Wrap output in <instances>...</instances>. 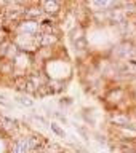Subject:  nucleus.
Returning a JSON list of instances; mask_svg holds the SVG:
<instances>
[{
    "label": "nucleus",
    "mask_w": 136,
    "mask_h": 153,
    "mask_svg": "<svg viewBox=\"0 0 136 153\" xmlns=\"http://www.w3.org/2000/svg\"><path fill=\"white\" fill-rule=\"evenodd\" d=\"M50 128H51V131L55 132L56 136H59V137H66V132L62 131V129H61V126H59L58 123H51V124H50Z\"/></svg>",
    "instance_id": "20e7f679"
},
{
    "label": "nucleus",
    "mask_w": 136,
    "mask_h": 153,
    "mask_svg": "<svg viewBox=\"0 0 136 153\" xmlns=\"http://www.w3.org/2000/svg\"><path fill=\"white\" fill-rule=\"evenodd\" d=\"M53 115H55V117H56L58 120H59V121H61L62 124H67V118H66V117H62V113H59V112H55Z\"/></svg>",
    "instance_id": "39448f33"
},
{
    "label": "nucleus",
    "mask_w": 136,
    "mask_h": 153,
    "mask_svg": "<svg viewBox=\"0 0 136 153\" xmlns=\"http://www.w3.org/2000/svg\"><path fill=\"white\" fill-rule=\"evenodd\" d=\"M14 102H18V104H21L23 107H34V100L31 97H27L26 94H23V96H14Z\"/></svg>",
    "instance_id": "7ed1b4c3"
},
{
    "label": "nucleus",
    "mask_w": 136,
    "mask_h": 153,
    "mask_svg": "<svg viewBox=\"0 0 136 153\" xmlns=\"http://www.w3.org/2000/svg\"><path fill=\"white\" fill-rule=\"evenodd\" d=\"M40 7L43 10V13L50 18L61 13V3H58V2H40Z\"/></svg>",
    "instance_id": "f257e3e1"
},
{
    "label": "nucleus",
    "mask_w": 136,
    "mask_h": 153,
    "mask_svg": "<svg viewBox=\"0 0 136 153\" xmlns=\"http://www.w3.org/2000/svg\"><path fill=\"white\" fill-rule=\"evenodd\" d=\"M61 104L69 105V104H72V99H71V97H62V99H61Z\"/></svg>",
    "instance_id": "0eeeda50"
},
{
    "label": "nucleus",
    "mask_w": 136,
    "mask_h": 153,
    "mask_svg": "<svg viewBox=\"0 0 136 153\" xmlns=\"http://www.w3.org/2000/svg\"><path fill=\"white\" fill-rule=\"evenodd\" d=\"M34 120H37V121L38 123H42V124H45V126H48V124H50V123H48L47 121V120L45 118H43V117H40V115H34V117H32Z\"/></svg>",
    "instance_id": "423d86ee"
},
{
    "label": "nucleus",
    "mask_w": 136,
    "mask_h": 153,
    "mask_svg": "<svg viewBox=\"0 0 136 153\" xmlns=\"http://www.w3.org/2000/svg\"><path fill=\"white\" fill-rule=\"evenodd\" d=\"M48 89H50V93L53 94V93H59V91H62L64 89V86H66V83L62 80H59V78H50L48 80Z\"/></svg>",
    "instance_id": "f03ea898"
}]
</instances>
